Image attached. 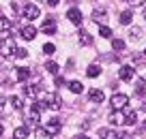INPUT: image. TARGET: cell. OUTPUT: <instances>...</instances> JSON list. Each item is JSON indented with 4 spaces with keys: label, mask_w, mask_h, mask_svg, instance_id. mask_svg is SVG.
Masks as SVG:
<instances>
[{
    "label": "cell",
    "mask_w": 146,
    "mask_h": 139,
    "mask_svg": "<svg viewBox=\"0 0 146 139\" xmlns=\"http://www.w3.org/2000/svg\"><path fill=\"white\" fill-rule=\"evenodd\" d=\"M15 51H17V45H15V41L11 39H2L0 41V56H5V58H11V56H15Z\"/></svg>",
    "instance_id": "1"
},
{
    "label": "cell",
    "mask_w": 146,
    "mask_h": 139,
    "mask_svg": "<svg viewBox=\"0 0 146 139\" xmlns=\"http://www.w3.org/2000/svg\"><path fill=\"white\" fill-rule=\"evenodd\" d=\"M112 107H114V111H120V109H125L129 105V96L127 94H123V92H116L114 96H112Z\"/></svg>",
    "instance_id": "2"
},
{
    "label": "cell",
    "mask_w": 146,
    "mask_h": 139,
    "mask_svg": "<svg viewBox=\"0 0 146 139\" xmlns=\"http://www.w3.org/2000/svg\"><path fill=\"white\" fill-rule=\"evenodd\" d=\"M45 105L50 109H54V111H58L60 107H62V99H60V94H56V92H52V94L45 96Z\"/></svg>",
    "instance_id": "3"
},
{
    "label": "cell",
    "mask_w": 146,
    "mask_h": 139,
    "mask_svg": "<svg viewBox=\"0 0 146 139\" xmlns=\"http://www.w3.org/2000/svg\"><path fill=\"white\" fill-rule=\"evenodd\" d=\"M39 13H41V11H39V7H36V5H30V2H28V5L22 9V15H24V19H30V22H32V19H36V17H39Z\"/></svg>",
    "instance_id": "4"
},
{
    "label": "cell",
    "mask_w": 146,
    "mask_h": 139,
    "mask_svg": "<svg viewBox=\"0 0 146 139\" xmlns=\"http://www.w3.org/2000/svg\"><path fill=\"white\" fill-rule=\"evenodd\" d=\"M60 126H62V124H60L58 118H52V120L45 124V133L50 135V137H54V135H58V133H60Z\"/></svg>",
    "instance_id": "5"
},
{
    "label": "cell",
    "mask_w": 146,
    "mask_h": 139,
    "mask_svg": "<svg viewBox=\"0 0 146 139\" xmlns=\"http://www.w3.org/2000/svg\"><path fill=\"white\" fill-rule=\"evenodd\" d=\"M67 19H69V22H71V24H75V26H80V24H82V11H80V9H75V7H73V9H69L67 11Z\"/></svg>",
    "instance_id": "6"
},
{
    "label": "cell",
    "mask_w": 146,
    "mask_h": 139,
    "mask_svg": "<svg viewBox=\"0 0 146 139\" xmlns=\"http://www.w3.org/2000/svg\"><path fill=\"white\" fill-rule=\"evenodd\" d=\"M133 67H129V64H123V67H120V71H118V75H120V79L123 81H131L133 79Z\"/></svg>",
    "instance_id": "7"
},
{
    "label": "cell",
    "mask_w": 146,
    "mask_h": 139,
    "mask_svg": "<svg viewBox=\"0 0 146 139\" xmlns=\"http://www.w3.org/2000/svg\"><path fill=\"white\" fill-rule=\"evenodd\" d=\"M88 96H90V101H92V103H103V101H105V94H103V90H99V88H92L90 90V92H88Z\"/></svg>",
    "instance_id": "8"
},
{
    "label": "cell",
    "mask_w": 146,
    "mask_h": 139,
    "mask_svg": "<svg viewBox=\"0 0 146 139\" xmlns=\"http://www.w3.org/2000/svg\"><path fill=\"white\" fill-rule=\"evenodd\" d=\"M15 71V79L17 81H26V79H30V69H26V67H19V69H13Z\"/></svg>",
    "instance_id": "9"
},
{
    "label": "cell",
    "mask_w": 146,
    "mask_h": 139,
    "mask_svg": "<svg viewBox=\"0 0 146 139\" xmlns=\"http://www.w3.org/2000/svg\"><path fill=\"white\" fill-rule=\"evenodd\" d=\"M41 30L45 32V34H54V32H56V22H54V17H47L45 22L41 24Z\"/></svg>",
    "instance_id": "10"
},
{
    "label": "cell",
    "mask_w": 146,
    "mask_h": 139,
    "mask_svg": "<svg viewBox=\"0 0 146 139\" xmlns=\"http://www.w3.org/2000/svg\"><path fill=\"white\" fill-rule=\"evenodd\" d=\"M22 36H24V39H26V41H32V39H35V36H36V28L32 26V24H28V26H24V28H22Z\"/></svg>",
    "instance_id": "11"
},
{
    "label": "cell",
    "mask_w": 146,
    "mask_h": 139,
    "mask_svg": "<svg viewBox=\"0 0 146 139\" xmlns=\"http://www.w3.org/2000/svg\"><path fill=\"white\" fill-rule=\"evenodd\" d=\"M125 124H129V126L137 124V113L133 111V109H127V111H125Z\"/></svg>",
    "instance_id": "12"
},
{
    "label": "cell",
    "mask_w": 146,
    "mask_h": 139,
    "mask_svg": "<svg viewBox=\"0 0 146 139\" xmlns=\"http://www.w3.org/2000/svg\"><path fill=\"white\" fill-rule=\"evenodd\" d=\"M39 118H41V113L36 111V109L30 107V111H28V116H26V122H28V124H36V122H39Z\"/></svg>",
    "instance_id": "13"
},
{
    "label": "cell",
    "mask_w": 146,
    "mask_h": 139,
    "mask_svg": "<svg viewBox=\"0 0 146 139\" xmlns=\"http://www.w3.org/2000/svg\"><path fill=\"white\" fill-rule=\"evenodd\" d=\"M39 90H41V86H24V94L35 99V96L39 94Z\"/></svg>",
    "instance_id": "14"
},
{
    "label": "cell",
    "mask_w": 146,
    "mask_h": 139,
    "mask_svg": "<svg viewBox=\"0 0 146 139\" xmlns=\"http://www.w3.org/2000/svg\"><path fill=\"white\" fill-rule=\"evenodd\" d=\"M133 22V11L131 9H127V11H123L120 13V24H125V26H129V24Z\"/></svg>",
    "instance_id": "15"
},
{
    "label": "cell",
    "mask_w": 146,
    "mask_h": 139,
    "mask_svg": "<svg viewBox=\"0 0 146 139\" xmlns=\"http://www.w3.org/2000/svg\"><path fill=\"white\" fill-rule=\"evenodd\" d=\"M13 139H28V126H19L13 130Z\"/></svg>",
    "instance_id": "16"
},
{
    "label": "cell",
    "mask_w": 146,
    "mask_h": 139,
    "mask_svg": "<svg viewBox=\"0 0 146 139\" xmlns=\"http://www.w3.org/2000/svg\"><path fill=\"white\" fill-rule=\"evenodd\" d=\"M78 36H80V39H78V41H80V45H90V43H92V36L88 34L86 30H80V34H78Z\"/></svg>",
    "instance_id": "17"
},
{
    "label": "cell",
    "mask_w": 146,
    "mask_h": 139,
    "mask_svg": "<svg viewBox=\"0 0 146 139\" xmlns=\"http://www.w3.org/2000/svg\"><path fill=\"white\" fill-rule=\"evenodd\" d=\"M11 28H13V22H11V19H7V17H2V15H0V32H9Z\"/></svg>",
    "instance_id": "18"
},
{
    "label": "cell",
    "mask_w": 146,
    "mask_h": 139,
    "mask_svg": "<svg viewBox=\"0 0 146 139\" xmlns=\"http://www.w3.org/2000/svg\"><path fill=\"white\" fill-rule=\"evenodd\" d=\"M110 122H112V124H125V113L114 111L112 116H110Z\"/></svg>",
    "instance_id": "19"
},
{
    "label": "cell",
    "mask_w": 146,
    "mask_h": 139,
    "mask_svg": "<svg viewBox=\"0 0 146 139\" xmlns=\"http://www.w3.org/2000/svg\"><path fill=\"white\" fill-rule=\"evenodd\" d=\"M45 71L50 73V75H58V71H60V67L54 62V60H50V62H45Z\"/></svg>",
    "instance_id": "20"
},
{
    "label": "cell",
    "mask_w": 146,
    "mask_h": 139,
    "mask_svg": "<svg viewBox=\"0 0 146 139\" xmlns=\"http://www.w3.org/2000/svg\"><path fill=\"white\" fill-rule=\"evenodd\" d=\"M135 94L137 96H144L146 94V81L144 79H137L135 81Z\"/></svg>",
    "instance_id": "21"
},
{
    "label": "cell",
    "mask_w": 146,
    "mask_h": 139,
    "mask_svg": "<svg viewBox=\"0 0 146 139\" xmlns=\"http://www.w3.org/2000/svg\"><path fill=\"white\" fill-rule=\"evenodd\" d=\"M99 137L101 139H116V133L110 128H99Z\"/></svg>",
    "instance_id": "22"
},
{
    "label": "cell",
    "mask_w": 146,
    "mask_h": 139,
    "mask_svg": "<svg viewBox=\"0 0 146 139\" xmlns=\"http://www.w3.org/2000/svg\"><path fill=\"white\" fill-rule=\"evenodd\" d=\"M92 19H95L97 24H103L105 22V11L103 9H97L95 13H92Z\"/></svg>",
    "instance_id": "23"
},
{
    "label": "cell",
    "mask_w": 146,
    "mask_h": 139,
    "mask_svg": "<svg viewBox=\"0 0 146 139\" xmlns=\"http://www.w3.org/2000/svg\"><path fill=\"white\" fill-rule=\"evenodd\" d=\"M82 88H84V86L80 84V81H69V90H71L73 94H80V92H82Z\"/></svg>",
    "instance_id": "24"
},
{
    "label": "cell",
    "mask_w": 146,
    "mask_h": 139,
    "mask_svg": "<svg viewBox=\"0 0 146 139\" xmlns=\"http://www.w3.org/2000/svg\"><path fill=\"white\" fill-rule=\"evenodd\" d=\"M86 75H88V77H99V75H101V69L97 67V64H90V67H88V71H86Z\"/></svg>",
    "instance_id": "25"
},
{
    "label": "cell",
    "mask_w": 146,
    "mask_h": 139,
    "mask_svg": "<svg viewBox=\"0 0 146 139\" xmlns=\"http://www.w3.org/2000/svg\"><path fill=\"white\" fill-rule=\"evenodd\" d=\"M9 103L13 105V109H17V111L24 107V103H22V99H19V96H11V99H9Z\"/></svg>",
    "instance_id": "26"
},
{
    "label": "cell",
    "mask_w": 146,
    "mask_h": 139,
    "mask_svg": "<svg viewBox=\"0 0 146 139\" xmlns=\"http://www.w3.org/2000/svg\"><path fill=\"white\" fill-rule=\"evenodd\" d=\"M112 47H114V51L125 49V41L123 39H112Z\"/></svg>",
    "instance_id": "27"
},
{
    "label": "cell",
    "mask_w": 146,
    "mask_h": 139,
    "mask_svg": "<svg viewBox=\"0 0 146 139\" xmlns=\"http://www.w3.org/2000/svg\"><path fill=\"white\" fill-rule=\"evenodd\" d=\"M32 109H36V111L41 113L43 109H47V105H45V101H35V103H32Z\"/></svg>",
    "instance_id": "28"
},
{
    "label": "cell",
    "mask_w": 146,
    "mask_h": 139,
    "mask_svg": "<svg viewBox=\"0 0 146 139\" xmlns=\"http://www.w3.org/2000/svg\"><path fill=\"white\" fill-rule=\"evenodd\" d=\"M99 34L105 36V39H112V30H110L108 26H101V28H99Z\"/></svg>",
    "instance_id": "29"
},
{
    "label": "cell",
    "mask_w": 146,
    "mask_h": 139,
    "mask_svg": "<svg viewBox=\"0 0 146 139\" xmlns=\"http://www.w3.org/2000/svg\"><path fill=\"white\" fill-rule=\"evenodd\" d=\"M35 135H36V139H50V135L45 133V128H36Z\"/></svg>",
    "instance_id": "30"
},
{
    "label": "cell",
    "mask_w": 146,
    "mask_h": 139,
    "mask_svg": "<svg viewBox=\"0 0 146 139\" xmlns=\"http://www.w3.org/2000/svg\"><path fill=\"white\" fill-rule=\"evenodd\" d=\"M43 51H45V54H54V51H56V45L54 43H45V45H43Z\"/></svg>",
    "instance_id": "31"
},
{
    "label": "cell",
    "mask_w": 146,
    "mask_h": 139,
    "mask_svg": "<svg viewBox=\"0 0 146 139\" xmlns=\"http://www.w3.org/2000/svg\"><path fill=\"white\" fill-rule=\"evenodd\" d=\"M28 56V51L24 49V47H17V51H15V58H26Z\"/></svg>",
    "instance_id": "32"
},
{
    "label": "cell",
    "mask_w": 146,
    "mask_h": 139,
    "mask_svg": "<svg viewBox=\"0 0 146 139\" xmlns=\"http://www.w3.org/2000/svg\"><path fill=\"white\" fill-rule=\"evenodd\" d=\"M140 34H142V30H140V28H133L129 36H131V39H140Z\"/></svg>",
    "instance_id": "33"
},
{
    "label": "cell",
    "mask_w": 146,
    "mask_h": 139,
    "mask_svg": "<svg viewBox=\"0 0 146 139\" xmlns=\"http://www.w3.org/2000/svg\"><path fill=\"white\" fill-rule=\"evenodd\" d=\"M116 139H131L129 133H116Z\"/></svg>",
    "instance_id": "34"
},
{
    "label": "cell",
    "mask_w": 146,
    "mask_h": 139,
    "mask_svg": "<svg viewBox=\"0 0 146 139\" xmlns=\"http://www.w3.org/2000/svg\"><path fill=\"white\" fill-rule=\"evenodd\" d=\"M127 2H131V5H133V7H140V5H144L146 0H127Z\"/></svg>",
    "instance_id": "35"
},
{
    "label": "cell",
    "mask_w": 146,
    "mask_h": 139,
    "mask_svg": "<svg viewBox=\"0 0 146 139\" xmlns=\"http://www.w3.org/2000/svg\"><path fill=\"white\" fill-rule=\"evenodd\" d=\"M58 2H60V0H47V5H50V7H58Z\"/></svg>",
    "instance_id": "36"
},
{
    "label": "cell",
    "mask_w": 146,
    "mask_h": 139,
    "mask_svg": "<svg viewBox=\"0 0 146 139\" xmlns=\"http://www.w3.org/2000/svg\"><path fill=\"white\" fill-rule=\"evenodd\" d=\"M64 84V77H56V86H62Z\"/></svg>",
    "instance_id": "37"
},
{
    "label": "cell",
    "mask_w": 146,
    "mask_h": 139,
    "mask_svg": "<svg viewBox=\"0 0 146 139\" xmlns=\"http://www.w3.org/2000/svg\"><path fill=\"white\" fill-rule=\"evenodd\" d=\"M5 101H7V99H5V96H2V94H0V109L5 107Z\"/></svg>",
    "instance_id": "38"
},
{
    "label": "cell",
    "mask_w": 146,
    "mask_h": 139,
    "mask_svg": "<svg viewBox=\"0 0 146 139\" xmlns=\"http://www.w3.org/2000/svg\"><path fill=\"white\" fill-rule=\"evenodd\" d=\"M75 139H88V137H86V135H78Z\"/></svg>",
    "instance_id": "39"
},
{
    "label": "cell",
    "mask_w": 146,
    "mask_h": 139,
    "mask_svg": "<svg viewBox=\"0 0 146 139\" xmlns=\"http://www.w3.org/2000/svg\"><path fill=\"white\" fill-rule=\"evenodd\" d=\"M2 133H5V128H2V124H0V137H2Z\"/></svg>",
    "instance_id": "40"
},
{
    "label": "cell",
    "mask_w": 146,
    "mask_h": 139,
    "mask_svg": "<svg viewBox=\"0 0 146 139\" xmlns=\"http://www.w3.org/2000/svg\"><path fill=\"white\" fill-rule=\"evenodd\" d=\"M142 15H144V17H146V7H144V11H142Z\"/></svg>",
    "instance_id": "41"
},
{
    "label": "cell",
    "mask_w": 146,
    "mask_h": 139,
    "mask_svg": "<svg viewBox=\"0 0 146 139\" xmlns=\"http://www.w3.org/2000/svg\"><path fill=\"white\" fill-rule=\"evenodd\" d=\"M142 109H144V111H146V103H144V105H142Z\"/></svg>",
    "instance_id": "42"
},
{
    "label": "cell",
    "mask_w": 146,
    "mask_h": 139,
    "mask_svg": "<svg viewBox=\"0 0 146 139\" xmlns=\"http://www.w3.org/2000/svg\"><path fill=\"white\" fill-rule=\"evenodd\" d=\"M144 56H146V49H144Z\"/></svg>",
    "instance_id": "43"
}]
</instances>
